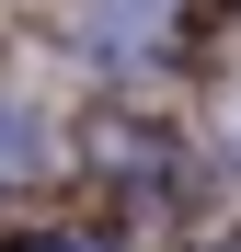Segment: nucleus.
Segmentation results:
<instances>
[{"instance_id": "1", "label": "nucleus", "mask_w": 241, "mask_h": 252, "mask_svg": "<svg viewBox=\"0 0 241 252\" xmlns=\"http://www.w3.org/2000/svg\"><path fill=\"white\" fill-rule=\"evenodd\" d=\"M0 172H46V138H34L23 103H0Z\"/></svg>"}]
</instances>
